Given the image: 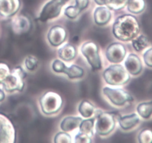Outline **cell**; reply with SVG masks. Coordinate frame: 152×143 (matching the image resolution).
Returning a JSON list of instances; mask_svg holds the SVG:
<instances>
[{
	"mask_svg": "<svg viewBox=\"0 0 152 143\" xmlns=\"http://www.w3.org/2000/svg\"><path fill=\"white\" fill-rule=\"evenodd\" d=\"M19 0H0V19H7L16 14L20 8Z\"/></svg>",
	"mask_w": 152,
	"mask_h": 143,
	"instance_id": "cell-12",
	"label": "cell"
},
{
	"mask_svg": "<svg viewBox=\"0 0 152 143\" xmlns=\"http://www.w3.org/2000/svg\"><path fill=\"white\" fill-rule=\"evenodd\" d=\"M142 58L145 65L152 68V47L146 49L142 55Z\"/></svg>",
	"mask_w": 152,
	"mask_h": 143,
	"instance_id": "cell-32",
	"label": "cell"
},
{
	"mask_svg": "<svg viewBox=\"0 0 152 143\" xmlns=\"http://www.w3.org/2000/svg\"><path fill=\"white\" fill-rule=\"evenodd\" d=\"M103 78L108 84L111 86H121L129 81L130 74L123 66L114 63L104 71Z\"/></svg>",
	"mask_w": 152,
	"mask_h": 143,
	"instance_id": "cell-2",
	"label": "cell"
},
{
	"mask_svg": "<svg viewBox=\"0 0 152 143\" xmlns=\"http://www.w3.org/2000/svg\"><path fill=\"white\" fill-rule=\"evenodd\" d=\"M71 136L67 132H59L55 136V143H70L72 142Z\"/></svg>",
	"mask_w": 152,
	"mask_h": 143,
	"instance_id": "cell-27",
	"label": "cell"
},
{
	"mask_svg": "<svg viewBox=\"0 0 152 143\" xmlns=\"http://www.w3.org/2000/svg\"><path fill=\"white\" fill-rule=\"evenodd\" d=\"M119 125L123 130H129L137 126L140 122V117L137 113L120 116L118 119Z\"/></svg>",
	"mask_w": 152,
	"mask_h": 143,
	"instance_id": "cell-17",
	"label": "cell"
},
{
	"mask_svg": "<svg viewBox=\"0 0 152 143\" xmlns=\"http://www.w3.org/2000/svg\"><path fill=\"white\" fill-rule=\"evenodd\" d=\"M81 52L94 71L102 69V61L99 53V47L95 43L91 41L86 42L81 46Z\"/></svg>",
	"mask_w": 152,
	"mask_h": 143,
	"instance_id": "cell-5",
	"label": "cell"
},
{
	"mask_svg": "<svg viewBox=\"0 0 152 143\" xmlns=\"http://www.w3.org/2000/svg\"><path fill=\"white\" fill-rule=\"evenodd\" d=\"M132 42L134 49L137 52H141L145 50L150 45L148 37L144 34L137 36L132 40Z\"/></svg>",
	"mask_w": 152,
	"mask_h": 143,
	"instance_id": "cell-21",
	"label": "cell"
},
{
	"mask_svg": "<svg viewBox=\"0 0 152 143\" xmlns=\"http://www.w3.org/2000/svg\"><path fill=\"white\" fill-rule=\"evenodd\" d=\"M138 142L140 143H152V130L145 128L138 134Z\"/></svg>",
	"mask_w": 152,
	"mask_h": 143,
	"instance_id": "cell-25",
	"label": "cell"
},
{
	"mask_svg": "<svg viewBox=\"0 0 152 143\" xmlns=\"http://www.w3.org/2000/svg\"><path fill=\"white\" fill-rule=\"evenodd\" d=\"M68 0H50L46 3L40 12L39 19L42 22H46L49 19H53L59 16L62 6L65 5Z\"/></svg>",
	"mask_w": 152,
	"mask_h": 143,
	"instance_id": "cell-8",
	"label": "cell"
},
{
	"mask_svg": "<svg viewBox=\"0 0 152 143\" xmlns=\"http://www.w3.org/2000/svg\"><path fill=\"white\" fill-rule=\"evenodd\" d=\"M137 113L140 117L148 120L152 117V101L139 104L137 107Z\"/></svg>",
	"mask_w": 152,
	"mask_h": 143,
	"instance_id": "cell-20",
	"label": "cell"
},
{
	"mask_svg": "<svg viewBox=\"0 0 152 143\" xmlns=\"http://www.w3.org/2000/svg\"><path fill=\"white\" fill-rule=\"evenodd\" d=\"M116 126L115 116L111 113H101L96 117L95 130L98 135L106 136L109 135Z\"/></svg>",
	"mask_w": 152,
	"mask_h": 143,
	"instance_id": "cell-7",
	"label": "cell"
},
{
	"mask_svg": "<svg viewBox=\"0 0 152 143\" xmlns=\"http://www.w3.org/2000/svg\"><path fill=\"white\" fill-rule=\"evenodd\" d=\"M75 5L80 9L81 11L87 8L89 5V0H75Z\"/></svg>",
	"mask_w": 152,
	"mask_h": 143,
	"instance_id": "cell-33",
	"label": "cell"
},
{
	"mask_svg": "<svg viewBox=\"0 0 152 143\" xmlns=\"http://www.w3.org/2000/svg\"><path fill=\"white\" fill-rule=\"evenodd\" d=\"M5 91L2 89V88H0V102L3 101L5 98Z\"/></svg>",
	"mask_w": 152,
	"mask_h": 143,
	"instance_id": "cell-35",
	"label": "cell"
},
{
	"mask_svg": "<svg viewBox=\"0 0 152 143\" xmlns=\"http://www.w3.org/2000/svg\"><path fill=\"white\" fill-rule=\"evenodd\" d=\"M79 112L83 117L88 119L91 117L95 112V107L88 101H83L79 105Z\"/></svg>",
	"mask_w": 152,
	"mask_h": 143,
	"instance_id": "cell-24",
	"label": "cell"
},
{
	"mask_svg": "<svg viewBox=\"0 0 152 143\" xmlns=\"http://www.w3.org/2000/svg\"><path fill=\"white\" fill-rule=\"evenodd\" d=\"M16 140V130L10 119L0 113V143H13Z\"/></svg>",
	"mask_w": 152,
	"mask_h": 143,
	"instance_id": "cell-9",
	"label": "cell"
},
{
	"mask_svg": "<svg viewBox=\"0 0 152 143\" xmlns=\"http://www.w3.org/2000/svg\"><path fill=\"white\" fill-rule=\"evenodd\" d=\"M103 94L114 105L123 107L127 103L133 101V98L129 92L121 88H112L105 86L102 89Z\"/></svg>",
	"mask_w": 152,
	"mask_h": 143,
	"instance_id": "cell-6",
	"label": "cell"
},
{
	"mask_svg": "<svg viewBox=\"0 0 152 143\" xmlns=\"http://www.w3.org/2000/svg\"><path fill=\"white\" fill-rule=\"evenodd\" d=\"M129 0H111V3L107 7L113 10H119L123 9L127 4Z\"/></svg>",
	"mask_w": 152,
	"mask_h": 143,
	"instance_id": "cell-29",
	"label": "cell"
},
{
	"mask_svg": "<svg viewBox=\"0 0 152 143\" xmlns=\"http://www.w3.org/2000/svg\"><path fill=\"white\" fill-rule=\"evenodd\" d=\"M25 65L29 71H34L37 69V66H38V60L35 57L30 55L25 58Z\"/></svg>",
	"mask_w": 152,
	"mask_h": 143,
	"instance_id": "cell-28",
	"label": "cell"
},
{
	"mask_svg": "<svg viewBox=\"0 0 152 143\" xmlns=\"http://www.w3.org/2000/svg\"><path fill=\"white\" fill-rule=\"evenodd\" d=\"M94 1L96 4H97L98 5L108 6L111 3V0H94Z\"/></svg>",
	"mask_w": 152,
	"mask_h": 143,
	"instance_id": "cell-34",
	"label": "cell"
},
{
	"mask_svg": "<svg viewBox=\"0 0 152 143\" xmlns=\"http://www.w3.org/2000/svg\"><path fill=\"white\" fill-rule=\"evenodd\" d=\"M80 13H81V10L76 5L68 6L64 10V13H65V16L71 19H76L80 15Z\"/></svg>",
	"mask_w": 152,
	"mask_h": 143,
	"instance_id": "cell-26",
	"label": "cell"
},
{
	"mask_svg": "<svg viewBox=\"0 0 152 143\" xmlns=\"http://www.w3.org/2000/svg\"><path fill=\"white\" fill-rule=\"evenodd\" d=\"M10 72V69L9 66L5 63L0 62V84L3 83Z\"/></svg>",
	"mask_w": 152,
	"mask_h": 143,
	"instance_id": "cell-30",
	"label": "cell"
},
{
	"mask_svg": "<svg viewBox=\"0 0 152 143\" xmlns=\"http://www.w3.org/2000/svg\"><path fill=\"white\" fill-rule=\"evenodd\" d=\"M95 119H89L82 120L81 123L80 124V132L86 134L91 137L94 136V128Z\"/></svg>",
	"mask_w": 152,
	"mask_h": 143,
	"instance_id": "cell-23",
	"label": "cell"
},
{
	"mask_svg": "<svg viewBox=\"0 0 152 143\" xmlns=\"http://www.w3.org/2000/svg\"><path fill=\"white\" fill-rule=\"evenodd\" d=\"M39 104L44 114L53 115L61 110L63 101L58 93L53 91H48L39 98Z\"/></svg>",
	"mask_w": 152,
	"mask_h": 143,
	"instance_id": "cell-4",
	"label": "cell"
},
{
	"mask_svg": "<svg viewBox=\"0 0 152 143\" xmlns=\"http://www.w3.org/2000/svg\"><path fill=\"white\" fill-rule=\"evenodd\" d=\"M111 19V9L107 6L102 5L97 7L94 12V19L96 25H105L109 22Z\"/></svg>",
	"mask_w": 152,
	"mask_h": 143,
	"instance_id": "cell-16",
	"label": "cell"
},
{
	"mask_svg": "<svg viewBox=\"0 0 152 143\" xmlns=\"http://www.w3.org/2000/svg\"><path fill=\"white\" fill-rule=\"evenodd\" d=\"M112 31L114 37L120 41H132L139 35L140 26L134 16L124 14L118 16L114 21Z\"/></svg>",
	"mask_w": 152,
	"mask_h": 143,
	"instance_id": "cell-1",
	"label": "cell"
},
{
	"mask_svg": "<svg viewBox=\"0 0 152 143\" xmlns=\"http://www.w3.org/2000/svg\"><path fill=\"white\" fill-rule=\"evenodd\" d=\"M73 142H77V143H90L91 142L92 140H91V137L86 135V134L80 132L75 136V137H74V140Z\"/></svg>",
	"mask_w": 152,
	"mask_h": 143,
	"instance_id": "cell-31",
	"label": "cell"
},
{
	"mask_svg": "<svg viewBox=\"0 0 152 143\" xmlns=\"http://www.w3.org/2000/svg\"><path fill=\"white\" fill-rule=\"evenodd\" d=\"M52 69L56 73H65L71 79L81 78L84 75V70L79 66L73 64L70 67L67 66L60 60L56 59L52 63Z\"/></svg>",
	"mask_w": 152,
	"mask_h": 143,
	"instance_id": "cell-10",
	"label": "cell"
},
{
	"mask_svg": "<svg viewBox=\"0 0 152 143\" xmlns=\"http://www.w3.org/2000/svg\"><path fill=\"white\" fill-rule=\"evenodd\" d=\"M58 55L62 60L69 62L74 60L77 56V49L73 45L67 43L58 49Z\"/></svg>",
	"mask_w": 152,
	"mask_h": 143,
	"instance_id": "cell-18",
	"label": "cell"
},
{
	"mask_svg": "<svg viewBox=\"0 0 152 143\" xmlns=\"http://www.w3.org/2000/svg\"><path fill=\"white\" fill-rule=\"evenodd\" d=\"M126 6L130 13L133 14H140L144 11L146 4L145 0H129Z\"/></svg>",
	"mask_w": 152,
	"mask_h": 143,
	"instance_id": "cell-22",
	"label": "cell"
},
{
	"mask_svg": "<svg viewBox=\"0 0 152 143\" xmlns=\"http://www.w3.org/2000/svg\"><path fill=\"white\" fill-rule=\"evenodd\" d=\"M25 77L26 72L20 66L14 67L10 70V74L1 84V88L7 92H13L16 91L21 92L23 90L25 86L24 80Z\"/></svg>",
	"mask_w": 152,
	"mask_h": 143,
	"instance_id": "cell-3",
	"label": "cell"
},
{
	"mask_svg": "<svg viewBox=\"0 0 152 143\" xmlns=\"http://www.w3.org/2000/svg\"><path fill=\"white\" fill-rule=\"evenodd\" d=\"M31 27V22L29 18L27 16L20 15L14 19H13L11 22L12 30L16 34H21L23 33H26L29 31Z\"/></svg>",
	"mask_w": 152,
	"mask_h": 143,
	"instance_id": "cell-15",
	"label": "cell"
},
{
	"mask_svg": "<svg viewBox=\"0 0 152 143\" xmlns=\"http://www.w3.org/2000/svg\"><path fill=\"white\" fill-rule=\"evenodd\" d=\"M125 68L128 72L134 76L140 74L143 69L141 59L136 54L131 53L126 57L124 62Z\"/></svg>",
	"mask_w": 152,
	"mask_h": 143,
	"instance_id": "cell-14",
	"label": "cell"
},
{
	"mask_svg": "<svg viewBox=\"0 0 152 143\" xmlns=\"http://www.w3.org/2000/svg\"><path fill=\"white\" fill-rule=\"evenodd\" d=\"M126 46L120 43H113L106 49L105 56L109 62L120 63L126 56Z\"/></svg>",
	"mask_w": 152,
	"mask_h": 143,
	"instance_id": "cell-11",
	"label": "cell"
},
{
	"mask_svg": "<svg viewBox=\"0 0 152 143\" xmlns=\"http://www.w3.org/2000/svg\"><path fill=\"white\" fill-rule=\"evenodd\" d=\"M83 119L80 117L75 116H68L62 119L60 124V128L65 132L74 130L76 128H79L80 124L81 123Z\"/></svg>",
	"mask_w": 152,
	"mask_h": 143,
	"instance_id": "cell-19",
	"label": "cell"
},
{
	"mask_svg": "<svg viewBox=\"0 0 152 143\" xmlns=\"http://www.w3.org/2000/svg\"><path fill=\"white\" fill-rule=\"evenodd\" d=\"M67 38V31L61 25H55L48 33V40L52 46L57 47L62 45Z\"/></svg>",
	"mask_w": 152,
	"mask_h": 143,
	"instance_id": "cell-13",
	"label": "cell"
}]
</instances>
